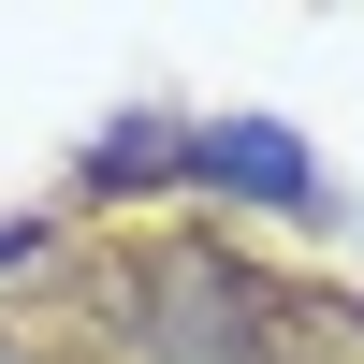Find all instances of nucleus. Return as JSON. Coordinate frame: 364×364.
<instances>
[{"label": "nucleus", "mask_w": 364, "mask_h": 364, "mask_svg": "<svg viewBox=\"0 0 364 364\" xmlns=\"http://www.w3.org/2000/svg\"><path fill=\"white\" fill-rule=\"evenodd\" d=\"M0 364H44V350H15V336H0Z\"/></svg>", "instance_id": "423d86ee"}, {"label": "nucleus", "mask_w": 364, "mask_h": 364, "mask_svg": "<svg viewBox=\"0 0 364 364\" xmlns=\"http://www.w3.org/2000/svg\"><path fill=\"white\" fill-rule=\"evenodd\" d=\"M277 262L219 219H161L132 248V364H262Z\"/></svg>", "instance_id": "f257e3e1"}, {"label": "nucleus", "mask_w": 364, "mask_h": 364, "mask_svg": "<svg viewBox=\"0 0 364 364\" xmlns=\"http://www.w3.org/2000/svg\"><path fill=\"white\" fill-rule=\"evenodd\" d=\"M58 204H73V219H146V204H190V117H175V102H117L102 132L73 146Z\"/></svg>", "instance_id": "7ed1b4c3"}, {"label": "nucleus", "mask_w": 364, "mask_h": 364, "mask_svg": "<svg viewBox=\"0 0 364 364\" xmlns=\"http://www.w3.org/2000/svg\"><path fill=\"white\" fill-rule=\"evenodd\" d=\"M58 248H73V204H0V291H29Z\"/></svg>", "instance_id": "39448f33"}, {"label": "nucleus", "mask_w": 364, "mask_h": 364, "mask_svg": "<svg viewBox=\"0 0 364 364\" xmlns=\"http://www.w3.org/2000/svg\"><path fill=\"white\" fill-rule=\"evenodd\" d=\"M262 364H364V291H350V277H291V262H277Z\"/></svg>", "instance_id": "20e7f679"}, {"label": "nucleus", "mask_w": 364, "mask_h": 364, "mask_svg": "<svg viewBox=\"0 0 364 364\" xmlns=\"http://www.w3.org/2000/svg\"><path fill=\"white\" fill-rule=\"evenodd\" d=\"M190 204H219V233L233 219L350 233V190L306 161V132H277V117H190Z\"/></svg>", "instance_id": "f03ea898"}]
</instances>
